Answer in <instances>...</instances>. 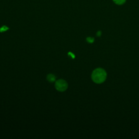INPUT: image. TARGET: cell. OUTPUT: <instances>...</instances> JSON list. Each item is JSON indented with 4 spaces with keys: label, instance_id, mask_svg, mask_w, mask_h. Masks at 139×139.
<instances>
[{
    "label": "cell",
    "instance_id": "277c9868",
    "mask_svg": "<svg viewBox=\"0 0 139 139\" xmlns=\"http://www.w3.org/2000/svg\"><path fill=\"white\" fill-rule=\"evenodd\" d=\"M114 2L117 4L121 5L125 3L126 0H113Z\"/></svg>",
    "mask_w": 139,
    "mask_h": 139
},
{
    "label": "cell",
    "instance_id": "8992f818",
    "mask_svg": "<svg viewBox=\"0 0 139 139\" xmlns=\"http://www.w3.org/2000/svg\"><path fill=\"white\" fill-rule=\"evenodd\" d=\"M87 41L90 43H93L94 41V39L93 38H87Z\"/></svg>",
    "mask_w": 139,
    "mask_h": 139
},
{
    "label": "cell",
    "instance_id": "7a4b0ae2",
    "mask_svg": "<svg viewBox=\"0 0 139 139\" xmlns=\"http://www.w3.org/2000/svg\"><path fill=\"white\" fill-rule=\"evenodd\" d=\"M55 87L58 91H64L68 87V84L65 80L63 79H59L57 80L55 83Z\"/></svg>",
    "mask_w": 139,
    "mask_h": 139
},
{
    "label": "cell",
    "instance_id": "6da1fadb",
    "mask_svg": "<svg viewBox=\"0 0 139 139\" xmlns=\"http://www.w3.org/2000/svg\"><path fill=\"white\" fill-rule=\"evenodd\" d=\"M106 77V72L101 68L95 70L92 74V79L96 83H102L105 80Z\"/></svg>",
    "mask_w": 139,
    "mask_h": 139
},
{
    "label": "cell",
    "instance_id": "52a82bcc",
    "mask_svg": "<svg viewBox=\"0 0 139 139\" xmlns=\"http://www.w3.org/2000/svg\"><path fill=\"white\" fill-rule=\"evenodd\" d=\"M101 32L100 31H99L98 32V33H97V35H98V36H100L101 35Z\"/></svg>",
    "mask_w": 139,
    "mask_h": 139
},
{
    "label": "cell",
    "instance_id": "3957f363",
    "mask_svg": "<svg viewBox=\"0 0 139 139\" xmlns=\"http://www.w3.org/2000/svg\"><path fill=\"white\" fill-rule=\"evenodd\" d=\"M47 79L50 82H53L55 79V76L52 74H49L47 77Z\"/></svg>",
    "mask_w": 139,
    "mask_h": 139
},
{
    "label": "cell",
    "instance_id": "5b68a950",
    "mask_svg": "<svg viewBox=\"0 0 139 139\" xmlns=\"http://www.w3.org/2000/svg\"><path fill=\"white\" fill-rule=\"evenodd\" d=\"M8 29V28L7 27V26H3L2 27L0 28V32H4V31H6Z\"/></svg>",
    "mask_w": 139,
    "mask_h": 139
}]
</instances>
